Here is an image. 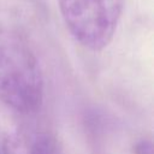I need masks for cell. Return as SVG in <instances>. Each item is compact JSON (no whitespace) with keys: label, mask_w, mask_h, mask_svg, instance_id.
<instances>
[{"label":"cell","mask_w":154,"mask_h":154,"mask_svg":"<svg viewBox=\"0 0 154 154\" xmlns=\"http://www.w3.org/2000/svg\"><path fill=\"white\" fill-rule=\"evenodd\" d=\"M45 83L38 60L26 40L0 26V101L20 114L36 113Z\"/></svg>","instance_id":"cell-1"},{"label":"cell","mask_w":154,"mask_h":154,"mask_svg":"<svg viewBox=\"0 0 154 154\" xmlns=\"http://www.w3.org/2000/svg\"><path fill=\"white\" fill-rule=\"evenodd\" d=\"M125 0H58L63 22L82 47L100 52L117 31Z\"/></svg>","instance_id":"cell-2"},{"label":"cell","mask_w":154,"mask_h":154,"mask_svg":"<svg viewBox=\"0 0 154 154\" xmlns=\"http://www.w3.org/2000/svg\"><path fill=\"white\" fill-rule=\"evenodd\" d=\"M4 154H58L51 135L28 128H19L6 135L2 142Z\"/></svg>","instance_id":"cell-3"},{"label":"cell","mask_w":154,"mask_h":154,"mask_svg":"<svg viewBox=\"0 0 154 154\" xmlns=\"http://www.w3.org/2000/svg\"><path fill=\"white\" fill-rule=\"evenodd\" d=\"M132 154H153V144L150 140L142 138L134 146Z\"/></svg>","instance_id":"cell-4"}]
</instances>
